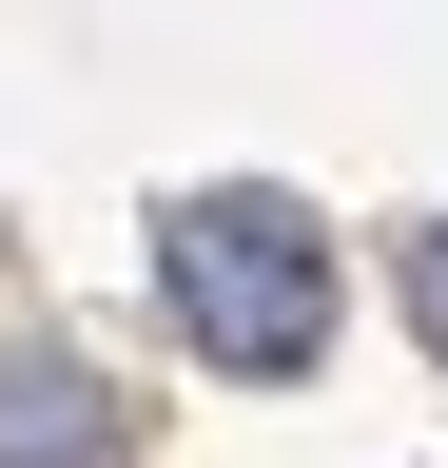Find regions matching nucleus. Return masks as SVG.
Returning a JSON list of instances; mask_svg holds the SVG:
<instances>
[{
	"instance_id": "obj_1",
	"label": "nucleus",
	"mask_w": 448,
	"mask_h": 468,
	"mask_svg": "<svg viewBox=\"0 0 448 468\" xmlns=\"http://www.w3.org/2000/svg\"><path fill=\"white\" fill-rule=\"evenodd\" d=\"M156 313L195 332V371L293 390L312 351H331V234H312V196H273V176L176 196V215H156Z\"/></svg>"
},
{
	"instance_id": "obj_2",
	"label": "nucleus",
	"mask_w": 448,
	"mask_h": 468,
	"mask_svg": "<svg viewBox=\"0 0 448 468\" xmlns=\"http://www.w3.org/2000/svg\"><path fill=\"white\" fill-rule=\"evenodd\" d=\"M0 468H137L118 390H98L78 351H0Z\"/></svg>"
},
{
	"instance_id": "obj_3",
	"label": "nucleus",
	"mask_w": 448,
	"mask_h": 468,
	"mask_svg": "<svg viewBox=\"0 0 448 468\" xmlns=\"http://www.w3.org/2000/svg\"><path fill=\"white\" fill-rule=\"evenodd\" d=\"M410 332H429V371H448V234H410Z\"/></svg>"
}]
</instances>
